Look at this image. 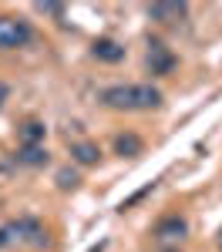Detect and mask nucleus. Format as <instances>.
<instances>
[{"label":"nucleus","instance_id":"1","mask_svg":"<svg viewBox=\"0 0 222 252\" xmlns=\"http://www.w3.org/2000/svg\"><path fill=\"white\" fill-rule=\"evenodd\" d=\"M101 104L115 111H152L161 104V91L152 84H115L101 91Z\"/></svg>","mask_w":222,"mask_h":252},{"label":"nucleus","instance_id":"2","mask_svg":"<svg viewBox=\"0 0 222 252\" xmlns=\"http://www.w3.org/2000/svg\"><path fill=\"white\" fill-rule=\"evenodd\" d=\"M3 235H7V246H31V249H40L47 246V232L37 219H17V222H7L3 225Z\"/></svg>","mask_w":222,"mask_h":252},{"label":"nucleus","instance_id":"3","mask_svg":"<svg viewBox=\"0 0 222 252\" xmlns=\"http://www.w3.org/2000/svg\"><path fill=\"white\" fill-rule=\"evenodd\" d=\"M34 31L27 27V20H17V17H0V47H24L31 44Z\"/></svg>","mask_w":222,"mask_h":252},{"label":"nucleus","instance_id":"4","mask_svg":"<svg viewBox=\"0 0 222 252\" xmlns=\"http://www.w3.org/2000/svg\"><path fill=\"white\" fill-rule=\"evenodd\" d=\"M185 232H189V222L182 215H165L159 225H155V239L159 242H182Z\"/></svg>","mask_w":222,"mask_h":252},{"label":"nucleus","instance_id":"5","mask_svg":"<svg viewBox=\"0 0 222 252\" xmlns=\"http://www.w3.org/2000/svg\"><path fill=\"white\" fill-rule=\"evenodd\" d=\"M148 67H152V74H168L175 67V54L161 40H152L148 44Z\"/></svg>","mask_w":222,"mask_h":252},{"label":"nucleus","instance_id":"6","mask_svg":"<svg viewBox=\"0 0 222 252\" xmlns=\"http://www.w3.org/2000/svg\"><path fill=\"white\" fill-rule=\"evenodd\" d=\"M189 14V7L185 3H148V17L152 20H159V24H175V20H182Z\"/></svg>","mask_w":222,"mask_h":252},{"label":"nucleus","instance_id":"7","mask_svg":"<svg viewBox=\"0 0 222 252\" xmlns=\"http://www.w3.org/2000/svg\"><path fill=\"white\" fill-rule=\"evenodd\" d=\"M95 58L98 61H104V64H118L121 58H125V47H121L118 40H111V37H101V40H95Z\"/></svg>","mask_w":222,"mask_h":252},{"label":"nucleus","instance_id":"8","mask_svg":"<svg viewBox=\"0 0 222 252\" xmlns=\"http://www.w3.org/2000/svg\"><path fill=\"white\" fill-rule=\"evenodd\" d=\"M71 155H74V161L78 165H98V145H91V141H78V145H71Z\"/></svg>","mask_w":222,"mask_h":252},{"label":"nucleus","instance_id":"9","mask_svg":"<svg viewBox=\"0 0 222 252\" xmlns=\"http://www.w3.org/2000/svg\"><path fill=\"white\" fill-rule=\"evenodd\" d=\"M17 161L20 165H31V168H40V165H47V152L40 145H24L17 152Z\"/></svg>","mask_w":222,"mask_h":252},{"label":"nucleus","instance_id":"10","mask_svg":"<svg viewBox=\"0 0 222 252\" xmlns=\"http://www.w3.org/2000/svg\"><path fill=\"white\" fill-rule=\"evenodd\" d=\"M115 152L118 155H141V138L138 135H118L115 138Z\"/></svg>","mask_w":222,"mask_h":252},{"label":"nucleus","instance_id":"11","mask_svg":"<svg viewBox=\"0 0 222 252\" xmlns=\"http://www.w3.org/2000/svg\"><path fill=\"white\" fill-rule=\"evenodd\" d=\"M20 135H24V145H37L40 138H44V125H37V121H27V125L20 128Z\"/></svg>","mask_w":222,"mask_h":252},{"label":"nucleus","instance_id":"12","mask_svg":"<svg viewBox=\"0 0 222 252\" xmlns=\"http://www.w3.org/2000/svg\"><path fill=\"white\" fill-rule=\"evenodd\" d=\"M34 10H40V14H54V17L64 14V7H61V3H34Z\"/></svg>","mask_w":222,"mask_h":252},{"label":"nucleus","instance_id":"13","mask_svg":"<svg viewBox=\"0 0 222 252\" xmlns=\"http://www.w3.org/2000/svg\"><path fill=\"white\" fill-rule=\"evenodd\" d=\"M74 182H78V178H74V175H67V172H61V185H64V189H67V185H74Z\"/></svg>","mask_w":222,"mask_h":252},{"label":"nucleus","instance_id":"14","mask_svg":"<svg viewBox=\"0 0 222 252\" xmlns=\"http://www.w3.org/2000/svg\"><path fill=\"white\" fill-rule=\"evenodd\" d=\"M7 94H10V88H7V84H0V104L7 101Z\"/></svg>","mask_w":222,"mask_h":252},{"label":"nucleus","instance_id":"15","mask_svg":"<svg viewBox=\"0 0 222 252\" xmlns=\"http://www.w3.org/2000/svg\"><path fill=\"white\" fill-rule=\"evenodd\" d=\"M91 252H101V246H98V249H91Z\"/></svg>","mask_w":222,"mask_h":252},{"label":"nucleus","instance_id":"16","mask_svg":"<svg viewBox=\"0 0 222 252\" xmlns=\"http://www.w3.org/2000/svg\"><path fill=\"white\" fill-rule=\"evenodd\" d=\"M219 246H222V232H219Z\"/></svg>","mask_w":222,"mask_h":252}]
</instances>
